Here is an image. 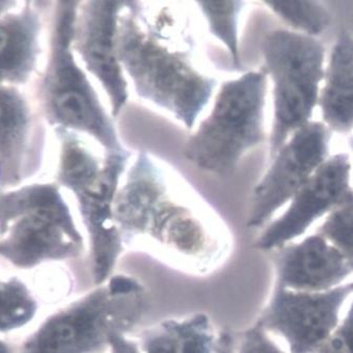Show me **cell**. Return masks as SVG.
I'll use <instances>...</instances> for the list:
<instances>
[{"instance_id": "obj_1", "label": "cell", "mask_w": 353, "mask_h": 353, "mask_svg": "<svg viewBox=\"0 0 353 353\" xmlns=\"http://www.w3.org/2000/svg\"><path fill=\"white\" fill-rule=\"evenodd\" d=\"M118 57L136 96L192 130L219 86L204 68L190 15L178 3L125 1Z\"/></svg>"}, {"instance_id": "obj_2", "label": "cell", "mask_w": 353, "mask_h": 353, "mask_svg": "<svg viewBox=\"0 0 353 353\" xmlns=\"http://www.w3.org/2000/svg\"><path fill=\"white\" fill-rule=\"evenodd\" d=\"M132 159L114 205L125 248L145 239L200 268L223 256L228 234L212 206L152 152L140 150Z\"/></svg>"}, {"instance_id": "obj_3", "label": "cell", "mask_w": 353, "mask_h": 353, "mask_svg": "<svg viewBox=\"0 0 353 353\" xmlns=\"http://www.w3.org/2000/svg\"><path fill=\"white\" fill-rule=\"evenodd\" d=\"M268 90V77L263 69L219 84L210 112L198 122L182 150L186 161L212 176L234 172L266 140Z\"/></svg>"}, {"instance_id": "obj_4", "label": "cell", "mask_w": 353, "mask_h": 353, "mask_svg": "<svg viewBox=\"0 0 353 353\" xmlns=\"http://www.w3.org/2000/svg\"><path fill=\"white\" fill-rule=\"evenodd\" d=\"M143 285L126 274L50 314L25 340L20 353H101L114 332L125 334L148 312Z\"/></svg>"}, {"instance_id": "obj_5", "label": "cell", "mask_w": 353, "mask_h": 353, "mask_svg": "<svg viewBox=\"0 0 353 353\" xmlns=\"http://www.w3.org/2000/svg\"><path fill=\"white\" fill-rule=\"evenodd\" d=\"M134 154L128 148L99 154L75 137L64 140L61 178L79 204L91 240L92 279L105 283L126 250L114 216L116 194Z\"/></svg>"}, {"instance_id": "obj_6", "label": "cell", "mask_w": 353, "mask_h": 353, "mask_svg": "<svg viewBox=\"0 0 353 353\" xmlns=\"http://www.w3.org/2000/svg\"><path fill=\"white\" fill-rule=\"evenodd\" d=\"M263 71L272 83L270 158L312 121L324 81L325 48L316 38L290 29L272 30L262 41Z\"/></svg>"}, {"instance_id": "obj_7", "label": "cell", "mask_w": 353, "mask_h": 353, "mask_svg": "<svg viewBox=\"0 0 353 353\" xmlns=\"http://www.w3.org/2000/svg\"><path fill=\"white\" fill-rule=\"evenodd\" d=\"M76 6L65 3L60 14L51 92L54 116L65 128L90 136L104 152L125 150L128 148L121 141L115 119L108 113L95 88L74 58L71 44Z\"/></svg>"}, {"instance_id": "obj_8", "label": "cell", "mask_w": 353, "mask_h": 353, "mask_svg": "<svg viewBox=\"0 0 353 353\" xmlns=\"http://www.w3.org/2000/svg\"><path fill=\"white\" fill-rule=\"evenodd\" d=\"M330 130L310 121L290 136L270 158V168L254 186L246 216L250 230L264 228L292 201L318 168L328 159Z\"/></svg>"}, {"instance_id": "obj_9", "label": "cell", "mask_w": 353, "mask_h": 353, "mask_svg": "<svg viewBox=\"0 0 353 353\" xmlns=\"http://www.w3.org/2000/svg\"><path fill=\"white\" fill-rule=\"evenodd\" d=\"M353 296V280L320 292L276 286L270 304L256 322L282 338L290 353H316L342 320Z\"/></svg>"}, {"instance_id": "obj_10", "label": "cell", "mask_w": 353, "mask_h": 353, "mask_svg": "<svg viewBox=\"0 0 353 353\" xmlns=\"http://www.w3.org/2000/svg\"><path fill=\"white\" fill-rule=\"evenodd\" d=\"M351 164L344 152L329 157L298 194L285 212L265 226L254 246L276 252L304 236L316 221L332 210L353 202Z\"/></svg>"}, {"instance_id": "obj_11", "label": "cell", "mask_w": 353, "mask_h": 353, "mask_svg": "<svg viewBox=\"0 0 353 353\" xmlns=\"http://www.w3.org/2000/svg\"><path fill=\"white\" fill-rule=\"evenodd\" d=\"M82 250L81 234L69 208L54 190L42 192L41 203L20 221L5 242L0 243V256L21 270L77 258Z\"/></svg>"}, {"instance_id": "obj_12", "label": "cell", "mask_w": 353, "mask_h": 353, "mask_svg": "<svg viewBox=\"0 0 353 353\" xmlns=\"http://www.w3.org/2000/svg\"><path fill=\"white\" fill-rule=\"evenodd\" d=\"M125 1L98 0L83 3L76 13V49L86 69L99 82L114 119L130 100V85L118 57L117 28Z\"/></svg>"}, {"instance_id": "obj_13", "label": "cell", "mask_w": 353, "mask_h": 353, "mask_svg": "<svg viewBox=\"0 0 353 353\" xmlns=\"http://www.w3.org/2000/svg\"><path fill=\"white\" fill-rule=\"evenodd\" d=\"M274 252L276 286L320 292L352 281V264L318 232Z\"/></svg>"}, {"instance_id": "obj_14", "label": "cell", "mask_w": 353, "mask_h": 353, "mask_svg": "<svg viewBox=\"0 0 353 353\" xmlns=\"http://www.w3.org/2000/svg\"><path fill=\"white\" fill-rule=\"evenodd\" d=\"M319 104L329 130H353V37L349 34H341L331 50Z\"/></svg>"}, {"instance_id": "obj_15", "label": "cell", "mask_w": 353, "mask_h": 353, "mask_svg": "<svg viewBox=\"0 0 353 353\" xmlns=\"http://www.w3.org/2000/svg\"><path fill=\"white\" fill-rule=\"evenodd\" d=\"M194 5L203 18L208 33L225 48L234 68H241V22L248 12V3L198 1Z\"/></svg>"}, {"instance_id": "obj_16", "label": "cell", "mask_w": 353, "mask_h": 353, "mask_svg": "<svg viewBox=\"0 0 353 353\" xmlns=\"http://www.w3.org/2000/svg\"><path fill=\"white\" fill-rule=\"evenodd\" d=\"M37 307L25 283L14 276H0V332L26 326L35 318Z\"/></svg>"}, {"instance_id": "obj_17", "label": "cell", "mask_w": 353, "mask_h": 353, "mask_svg": "<svg viewBox=\"0 0 353 353\" xmlns=\"http://www.w3.org/2000/svg\"><path fill=\"white\" fill-rule=\"evenodd\" d=\"M274 15L292 27V31L309 37L316 38L326 31L331 15L323 3L318 1L292 0V1H264Z\"/></svg>"}, {"instance_id": "obj_18", "label": "cell", "mask_w": 353, "mask_h": 353, "mask_svg": "<svg viewBox=\"0 0 353 353\" xmlns=\"http://www.w3.org/2000/svg\"><path fill=\"white\" fill-rule=\"evenodd\" d=\"M318 234L340 250L353 266V202L327 214Z\"/></svg>"}, {"instance_id": "obj_19", "label": "cell", "mask_w": 353, "mask_h": 353, "mask_svg": "<svg viewBox=\"0 0 353 353\" xmlns=\"http://www.w3.org/2000/svg\"><path fill=\"white\" fill-rule=\"evenodd\" d=\"M26 52V39L18 30L0 27V70L13 71Z\"/></svg>"}, {"instance_id": "obj_20", "label": "cell", "mask_w": 353, "mask_h": 353, "mask_svg": "<svg viewBox=\"0 0 353 353\" xmlns=\"http://www.w3.org/2000/svg\"><path fill=\"white\" fill-rule=\"evenodd\" d=\"M316 353H353V296L340 324Z\"/></svg>"}, {"instance_id": "obj_21", "label": "cell", "mask_w": 353, "mask_h": 353, "mask_svg": "<svg viewBox=\"0 0 353 353\" xmlns=\"http://www.w3.org/2000/svg\"><path fill=\"white\" fill-rule=\"evenodd\" d=\"M238 353H285L258 322L243 334Z\"/></svg>"}, {"instance_id": "obj_22", "label": "cell", "mask_w": 353, "mask_h": 353, "mask_svg": "<svg viewBox=\"0 0 353 353\" xmlns=\"http://www.w3.org/2000/svg\"><path fill=\"white\" fill-rule=\"evenodd\" d=\"M17 123V110L5 94L0 93V135H7Z\"/></svg>"}, {"instance_id": "obj_23", "label": "cell", "mask_w": 353, "mask_h": 353, "mask_svg": "<svg viewBox=\"0 0 353 353\" xmlns=\"http://www.w3.org/2000/svg\"><path fill=\"white\" fill-rule=\"evenodd\" d=\"M110 349L112 353H144L139 345L125 338V334L114 332L110 339Z\"/></svg>"}, {"instance_id": "obj_24", "label": "cell", "mask_w": 353, "mask_h": 353, "mask_svg": "<svg viewBox=\"0 0 353 353\" xmlns=\"http://www.w3.org/2000/svg\"><path fill=\"white\" fill-rule=\"evenodd\" d=\"M216 353H234V339L228 331H223L219 336Z\"/></svg>"}, {"instance_id": "obj_25", "label": "cell", "mask_w": 353, "mask_h": 353, "mask_svg": "<svg viewBox=\"0 0 353 353\" xmlns=\"http://www.w3.org/2000/svg\"><path fill=\"white\" fill-rule=\"evenodd\" d=\"M349 146H350L351 150H352L353 152V136L350 138V140H349Z\"/></svg>"}]
</instances>
